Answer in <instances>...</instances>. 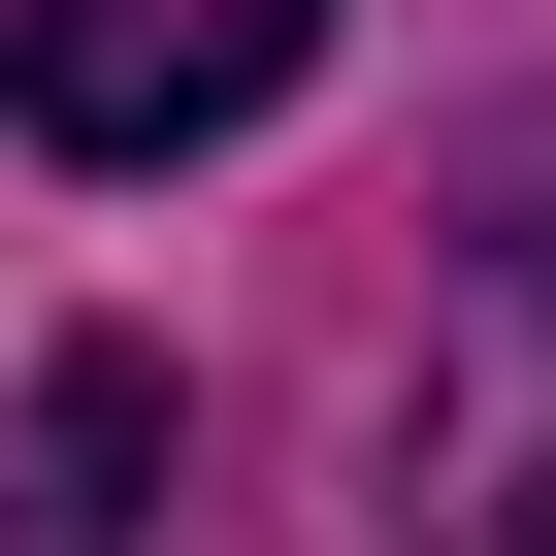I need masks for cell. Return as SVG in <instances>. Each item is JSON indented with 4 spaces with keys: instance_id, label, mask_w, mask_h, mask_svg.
Here are the masks:
<instances>
[{
    "instance_id": "cell-3",
    "label": "cell",
    "mask_w": 556,
    "mask_h": 556,
    "mask_svg": "<svg viewBox=\"0 0 556 556\" xmlns=\"http://www.w3.org/2000/svg\"><path fill=\"white\" fill-rule=\"evenodd\" d=\"M131 523H164V328H66L0 426V556H131Z\"/></svg>"
},
{
    "instance_id": "cell-2",
    "label": "cell",
    "mask_w": 556,
    "mask_h": 556,
    "mask_svg": "<svg viewBox=\"0 0 556 556\" xmlns=\"http://www.w3.org/2000/svg\"><path fill=\"white\" fill-rule=\"evenodd\" d=\"M393 556H556V262H458L393 393Z\"/></svg>"
},
{
    "instance_id": "cell-1",
    "label": "cell",
    "mask_w": 556,
    "mask_h": 556,
    "mask_svg": "<svg viewBox=\"0 0 556 556\" xmlns=\"http://www.w3.org/2000/svg\"><path fill=\"white\" fill-rule=\"evenodd\" d=\"M328 66V0H34L0 34V99H34L66 164H197V131H262Z\"/></svg>"
}]
</instances>
